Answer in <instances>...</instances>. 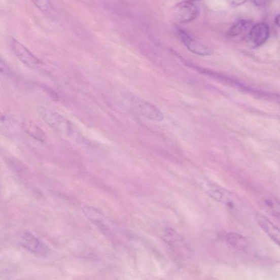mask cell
I'll return each mask as SVG.
<instances>
[{
    "label": "cell",
    "instance_id": "1",
    "mask_svg": "<svg viewBox=\"0 0 280 280\" xmlns=\"http://www.w3.org/2000/svg\"><path fill=\"white\" fill-rule=\"evenodd\" d=\"M38 113L44 121L59 134L69 137L75 135V130L71 122L57 112L47 108L40 107Z\"/></svg>",
    "mask_w": 280,
    "mask_h": 280
},
{
    "label": "cell",
    "instance_id": "2",
    "mask_svg": "<svg viewBox=\"0 0 280 280\" xmlns=\"http://www.w3.org/2000/svg\"><path fill=\"white\" fill-rule=\"evenodd\" d=\"M207 192L215 200L222 203L234 212H241L243 209L244 205L240 199L235 194L225 188L211 185L208 187Z\"/></svg>",
    "mask_w": 280,
    "mask_h": 280
},
{
    "label": "cell",
    "instance_id": "3",
    "mask_svg": "<svg viewBox=\"0 0 280 280\" xmlns=\"http://www.w3.org/2000/svg\"><path fill=\"white\" fill-rule=\"evenodd\" d=\"M131 100L139 113L144 117L152 121L164 120V114L155 105L135 95H132Z\"/></svg>",
    "mask_w": 280,
    "mask_h": 280
},
{
    "label": "cell",
    "instance_id": "4",
    "mask_svg": "<svg viewBox=\"0 0 280 280\" xmlns=\"http://www.w3.org/2000/svg\"><path fill=\"white\" fill-rule=\"evenodd\" d=\"M175 18L181 23H188L197 18L199 10L192 2L186 1L175 5L173 9Z\"/></svg>",
    "mask_w": 280,
    "mask_h": 280
},
{
    "label": "cell",
    "instance_id": "5",
    "mask_svg": "<svg viewBox=\"0 0 280 280\" xmlns=\"http://www.w3.org/2000/svg\"><path fill=\"white\" fill-rule=\"evenodd\" d=\"M11 45L16 57L27 66L37 68L42 65V62L16 39H11Z\"/></svg>",
    "mask_w": 280,
    "mask_h": 280
},
{
    "label": "cell",
    "instance_id": "6",
    "mask_svg": "<svg viewBox=\"0 0 280 280\" xmlns=\"http://www.w3.org/2000/svg\"><path fill=\"white\" fill-rule=\"evenodd\" d=\"M19 241L21 246L34 254L45 255L50 251L44 242L27 231L20 234Z\"/></svg>",
    "mask_w": 280,
    "mask_h": 280
},
{
    "label": "cell",
    "instance_id": "7",
    "mask_svg": "<svg viewBox=\"0 0 280 280\" xmlns=\"http://www.w3.org/2000/svg\"><path fill=\"white\" fill-rule=\"evenodd\" d=\"M179 34L185 46L192 53L200 56H209L213 54L214 50L212 47L192 39L184 30H179Z\"/></svg>",
    "mask_w": 280,
    "mask_h": 280
},
{
    "label": "cell",
    "instance_id": "8",
    "mask_svg": "<svg viewBox=\"0 0 280 280\" xmlns=\"http://www.w3.org/2000/svg\"><path fill=\"white\" fill-rule=\"evenodd\" d=\"M255 220L264 232L280 247V229L264 216L257 215Z\"/></svg>",
    "mask_w": 280,
    "mask_h": 280
},
{
    "label": "cell",
    "instance_id": "9",
    "mask_svg": "<svg viewBox=\"0 0 280 280\" xmlns=\"http://www.w3.org/2000/svg\"><path fill=\"white\" fill-rule=\"evenodd\" d=\"M269 35L268 25L264 23L257 24L252 27L249 34L250 40L255 46L263 45L268 40Z\"/></svg>",
    "mask_w": 280,
    "mask_h": 280
},
{
    "label": "cell",
    "instance_id": "10",
    "mask_svg": "<svg viewBox=\"0 0 280 280\" xmlns=\"http://www.w3.org/2000/svg\"><path fill=\"white\" fill-rule=\"evenodd\" d=\"M22 127L25 132L33 138L41 143H45L47 140L45 132L39 126L30 120L24 121Z\"/></svg>",
    "mask_w": 280,
    "mask_h": 280
},
{
    "label": "cell",
    "instance_id": "11",
    "mask_svg": "<svg viewBox=\"0 0 280 280\" xmlns=\"http://www.w3.org/2000/svg\"><path fill=\"white\" fill-rule=\"evenodd\" d=\"M227 241L233 247L244 253H250L252 247L250 242L243 236L235 233H229L226 236Z\"/></svg>",
    "mask_w": 280,
    "mask_h": 280
},
{
    "label": "cell",
    "instance_id": "12",
    "mask_svg": "<svg viewBox=\"0 0 280 280\" xmlns=\"http://www.w3.org/2000/svg\"><path fill=\"white\" fill-rule=\"evenodd\" d=\"M251 25V22L248 20H240L236 23L229 30L228 34L230 37L239 36L246 32Z\"/></svg>",
    "mask_w": 280,
    "mask_h": 280
},
{
    "label": "cell",
    "instance_id": "13",
    "mask_svg": "<svg viewBox=\"0 0 280 280\" xmlns=\"http://www.w3.org/2000/svg\"><path fill=\"white\" fill-rule=\"evenodd\" d=\"M265 206L275 218L280 220V201L273 199L265 200Z\"/></svg>",
    "mask_w": 280,
    "mask_h": 280
},
{
    "label": "cell",
    "instance_id": "14",
    "mask_svg": "<svg viewBox=\"0 0 280 280\" xmlns=\"http://www.w3.org/2000/svg\"><path fill=\"white\" fill-rule=\"evenodd\" d=\"M35 6L45 14L50 13L53 11L50 0H31Z\"/></svg>",
    "mask_w": 280,
    "mask_h": 280
},
{
    "label": "cell",
    "instance_id": "15",
    "mask_svg": "<svg viewBox=\"0 0 280 280\" xmlns=\"http://www.w3.org/2000/svg\"><path fill=\"white\" fill-rule=\"evenodd\" d=\"M0 69L2 74L10 76L11 74V69L8 64L3 59L0 61Z\"/></svg>",
    "mask_w": 280,
    "mask_h": 280
},
{
    "label": "cell",
    "instance_id": "16",
    "mask_svg": "<svg viewBox=\"0 0 280 280\" xmlns=\"http://www.w3.org/2000/svg\"><path fill=\"white\" fill-rule=\"evenodd\" d=\"M255 5L258 6H265L267 5L270 0H253Z\"/></svg>",
    "mask_w": 280,
    "mask_h": 280
},
{
    "label": "cell",
    "instance_id": "17",
    "mask_svg": "<svg viewBox=\"0 0 280 280\" xmlns=\"http://www.w3.org/2000/svg\"><path fill=\"white\" fill-rule=\"evenodd\" d=\"M249 1V0H232V5L233 7H237L246 3Z\"/></svg>",
    "mask_w": 280,
    "mask_h": 280
},
{
    "label": "cell",
    "instance_id": "18",
    "mask_svg": "<svg viewBox=\"0 0 280 280\" xmlns=\"http://www.w3.org/2000/svg\"><path fill=\"white\" fill-rule=\"evenodd\" d=\"M275 24L280 27V15L276 16L275 19Z\"/></svg>",
    "mask_w": 280,
    "mask_h": 280
},
{
    "label": "cell",
    "instance_id": "19",
    "mask_svg": "<svg viewBox=\"0 0 280 280\" xmlns=\"http://www.w3.org/2000/svg\"><path fill=\"white\" fill-rule=\"evenodd\" d=\"M188 1H190V2H194V1H196V0H188Z\"/></svg>",
    "mask_w": 280,
    "mask_h": 280
}]
</instances>
